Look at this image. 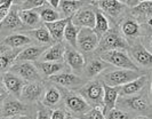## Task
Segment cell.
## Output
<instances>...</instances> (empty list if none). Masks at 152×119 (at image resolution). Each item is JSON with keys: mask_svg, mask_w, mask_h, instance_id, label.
Returning <instances> with one entry per match:
<instances>
[{"mask_svg": "<svg viewBox=\"0 0 152 119\" xmlns=\"http://www.w3.org/2000/svg\"><path fill=\"white\" fill-rule=\"evenodd\" d=\"M80 30H81V28L75 25L72 23V18H71V21L68 23L65 31H64V41L70 46L77 48V40H78V36H79Z\"/></svg>", "mask_w": 152, "mask_h": 119, "instance_id": "35", "label": "cell"}, {"mask_svg": "<svg viewBox=\"0 0 152 119\" xmlns=\"http://www.w3.org/2000/svg\"><path fill=\"white\" fill-rule=\"evenodd\" d=\"M39 13L41 20L44 23H50L55 22V21H58L62 18L61 13L58 12V9L54 8L52 5H49L48 2H46L45 5H42L41 7H39L36 9Z\"/></svg>", "mask_w": 152, "mask_h": 119, "instance_id": "33", "label": "cell"}, {"mask_svg": "<svg viewBox=\"0 0 152 119\" xmlns=\"http://www.w3.org/2000/svg\"><path fill=\"white\" fill-rule=\"evenodd\" d=\"M141 40H142L143 45L146 47V49L150 53H152V30L148 35H145L144 37L141 38Z\"/></svg>", "mask_w": 152, "mask_h": 119, "instance_id": "41", "label": "cell"}, {"mask_svg": "<svg viewBox=\"0 0 152 119\" xmlns=\"http://www.w3.org/2000/svg\"><path fill=\"white\" fill-rule=\"evenodd\" d=\"M128 53L132 60L141 70H144V71L152 70V53L146 49L141 38L129 41Z\"/></svg>", "mask_w": 152, "mask_h": 119, "instance_id": "9", "label": "cell"}, {"mask_svg": "<svg viewBox=\"0 0 152 119\" xmlns=\"http://www.w3.org/2000/svg\"><path fill=\"white\" fill-rule=\"evenodd\" d=\"M65 48H66V43L65 41L55 43L54 45L49 46L47 48V51L41 55L39 61H54V62L64 61Z\"/></svg>", "mask_w": 152, "mask_h": 119, "instance_id": "28", "label": "cell"}, {"mask_svg": "<svg viewBox=\"0 0 152 119\" xmlns=\"http://www.w3.org/2000/svg\"><path fill=\"white\" fill-rule=\"evenodd\" d=\"M88 4H93V2L88 0H62L58 7V12L61 13L62 18H70V17H73V15L79 9H81Z\"/></svg>", "mask_w": 152, "mask_h": 119, "instance_id": "27", "label": "cell"}, {"mask_svg": "<svg viewBox=\"0 0 152 119\" xmlns=\"http://www.w3.org/2000/svg\"><path fill=\"white\" fill-rule=\"evenodd\" d=\"M111 29L110 26V21L105 15L103 14V12L99 9V7L96 8V23H95V26H94V31L95 33L99 37V39L103 37L105 33H107L109 30Z\"/></svg>", "mask_w": 152, "mask_h": 119, "instance_id": "34", "label": "cell"}, {"mask_svg": "<svg viewBox=\"0 0 152 119\" xmlns=\"http://www.w3.org/2000/svg\"><path fill=\"white\" fill-rule=\"evenodd\" d=\"M97 7L103 12V14L109 18L110 22L113 23V26L118 25L122 18L129 14L130 10L129 7L118 0H99Z\"/></svg>", "mask_w": 152, "mask_h": 119, "instance_id": "7", "label": "cell"}, {"mask_svg": "<svg viewBox=\"0 0 152 119\" xmlns=\"http://www.w3.org/2000/svg\"><path fill=\"white\" fill-rule=\"evenodd\" d=\"M146 24H148V25H149V28L152 30V17L149 20V21H148V22H146Z\"/></svg>", "mask_w": 152, "mask_h": 119, "instance_id": "47", "label": "cell"}, {"mask_svg": "<svg viewBox=\"0 0 152 119\" xmlns=\"http://www.w3.org/2000/svg\"><path fill=\"white\" fill-rule=\"evenodd\" d=\"M52 112H53L52 109L45 107L40 102V103H38V111H37L36 119H52Z\"/></svg>", "mask_w": 152, "mask_h": 119, "instance_id": "38", "label": "cell"}, {"mask_svg": "<svg viewBox=\"0 0 152 119\" xmlns=\"http://www.w3.org/2000/svg\"><path fill=\"white\" fill-rule=\"evenodd\" d=\"M140 1H152V0H140Z\"/></svg>", "mask_w": 152, "mask_h": 119, "instance_id": "50", "label": "cell"}, {"mask_svg": "<svg viewBox=\"0 0 152 119\" xmlns=\"http://www.w3.org/2000/svg\"><path fill=\"white\" fill-rule=\"evenodd\" d=\"M114 49H125V51L129 49V41L121 33L118 25L111 26V29L99 39V47L95 51V54L99 55L102 53Z\"/></svg>", "mask_w": 152, "mask_h": 119, "instance_id": "3", "label": "cell"}, {"mask_svg": "<svg viewBox=\"0 0 152 119\" xmlns=\"http://www.w3.org/2000/svg\"><path fill=\"white\" fill-rule=\"evenodd\" d=\"M36 117H37V113H31V115H20L10 119H36Z\"/></svg>", "mask_w": 152, "mask_h": 119, "instance_id": "43", "label": "cell"}, {"mask_svg": "<svg viewBox=\"0 0 152 119\" xmlns=\"http://www.w3.org/2000/svg\"><path fill=\"white\" fill-rule=\"evenodd\" d=\"M48 47L49 46H47V45H30L21 51V53L18 54V56L16 59V62H23V61L37 62L40 60L41 55L47 51Z\"/></svg>", "mask_w": 152, "mask_h": 119, "instance_id": "25", "label": "cell"}, {"mask_svg": "<svg viewBox=\"0 0 152 119\" xmlns=\"http://www.w3.org/2000/svg\"><path fill=\"white\" fill-rule=\"evenodd\" d=\"M34 43L33 38L30 35L23 33V32H18V33H13L9 35L6 38L1 39V44L6 45L10 48H17V49H23L28 46H30Z\"/></svg>", "mask_w": 152, "mask_h": 119, "instance_id": "24", "label": "cell"}, {"mask_svg": "<svg viewBox=\"0 0 152 119\" xmlns=\"http://www.w3.org/2000/svg\"><path fill=\"white\" fill-rule=\"evenodd\" d=\"M41 103L52 110H55V109L62 107L63 105V95H62L61 89L55 84L46 80L45 95L41 100Z\"/></svg>", "mask_w": 152, "mask_h": 119, "instance_id": "20", "label": "cell"}, {"mask_svg": "<svg viewBox=\"0 0 152 119\" xmlns=\"http://www.w3.org/2000/svg\"><path fill=\"white\" fill-rule=\"evenodd\" d=\"M129 15L141 24H146L152 17V1H140L135 7L130 8Z\"/></svg>", "mask_w": 152, "mask_h": 119, "instance_id": "26", "label": "cell"}, {"mask_svg": "<svg viewBox=\"0 0 152 119\" xmlns=\"http://www.w3.org/2000/svg\"><path fill=\"white\" fill-rule=\"evenodd\" d=\"M61 1H62V0H47V2H48L49 5H52L54 8H56V9H58Z\"/></svg>", "mask_w": 152, "mask_h": 119, "instance_id": "44", "label": "cell"}, {"mask_svg": "<svg viewBox=\"0 0 152 119\" xmlns=\"http://www.w3.org/2000/svg\"><path fill=\"white\" fill-rule=\"evenodd\" d=\"M66 119H80V118H78V117H76V116H72V115L70 113V115L68 116V118H66Z\"/></svg>", "mask_w": 152, "mask_h": 119, "instance_id": "48", "label": "cell"}, {"mask_svg": "<svg viewBox=\"0 0 152 119\" xmlns=\"http://www.w3.org/2000/svg\"><path fill=\"white\" fill-rule=\"evenodd\" d=\"M37 111L38 104H28L10 95L1 100V119H10L20 115L37 113Z\"/></svg>", "mask_w": 152, "mask_h": 119, "instance_id": "4", "label": "cell"}, {"mask_svg": "<svg viewBox=\"0 0 152 119\" xmlns=\"http://www.w3.org/2000/svg\"><path fill=\"white\" fill-rule=\"evenodd\" d=\"M64 62L70 67L73 73L83 76L85 64H86V57L80 51H78L77 48L66 44L65 54H64Z\"/></svg>", "mask_w": 152, "mask_h": 119, "instance_id": "19", "label": "cell"}, {"mask_svg": "<svg viewBox=\"0 0 152 119\" xmlns=\"http://www.w3.org/2000/svg\"><path fill=\"white\" fill-rule=\"evenodd\" d=\"M72 17L70 18H61L58 21L50 23H44L48 31L50 32L52 37H53L55 43H60V41H64V31L68 25V23L71 21Z\"/></svg>", "mask_w": 152, "mask_h": 119, "instance_id": "30", "label": "cell"}, {"mask_svg": "<svg viewBox=\"0 0 152 119\" xmlns=\"http://www.w3.org/2000/svg\"><path fill=\"white\" fill-rule=\"evenodd\" d=\"M47 0H25V2L18 6L20 9H37L45 5Z\"/></svg>", "mask_w": 152, "mask_h": 119, "instance_id": "39", "label": "cell"}, {"mask_svg": "<svg viewBox=\"0 0 152 119\" xmlns=\"http://www.w3.org/2000/svg\"><path fill=\"white\" fill-rule=\"evenodd\" d=\"M0 31H1V39L6 38L9 35L18 33V32H28L29 29L24 25L20 16V7L17 5H13L9 14L0 21Z\"/></svg>", "mask_w": 152, "mask_h": 119, "instance_id": "8", "label": "cell"}, {"mask_svg": "<svg viewBox=\"0 0 152 119\" xmlns=\"http://www.w3.org/2000/svg\"><path fill=\"white\" fill-rule=\"evenodd\" d=\"M99 56L107 63L115 68H121V69H130V70H141L135 64V62L132 60L128 51L125 49H114V51H107Z\"/></svg>", "mask_w": 152, "mask_h": 119, "instance_id": "11", "label": "cell"}, {"mask_svg": "<svg viewBox=\"0 0 152 119\" xmlns=\"http://www.w3.org/2000/svg\"><path fill=\"white\" fill-rule=\"evenodd\" d=\"M88 1H91V2H93V4H97L99 0H88Z\"/></svg>", "mask_w": 152, "mask_h": 119, "instance_id": "49", "label": "cell"}, {"mask_svg": "<svg viewBox=\"0 0 152 119\" xmlns=\"http://www.w3.org/2000/svg\"><path fill=\"white\" fill-rule=\"evenodd\" d=\"M46 82H26L23 87L22 94L20 100L28 104H38L41 102L45 95Z\"/></svg>", "mask_w": 152, "mask_h": 119, "instance_id": "16", "label": "cell"}, {"mask_svg": "<svg viewBox=\"0 0 152 119\" xmlns=\"http://www.w3.org/2000/svg\"><path fill=\"white\" fill-rule=\"evenodd\" d=\"M118 26L122 35L127 38L128 41L144 37L145 35H148L151 31L148 24H141L134 17H132L129 14L125 18H122L118 24Z\"/></svg>", "mask_w": 152, "mask_h": 119, "instance_id": "10", "label": "cell"}, {"mask_svg": "<svg viewBox=\"0 0 152 119\" xmlns=\"http://www.w3.org/2000/svg\"><path fill=\"white\" fill-rule=\"evenodd\" d=\"M25 84L26 82L24 79L10 71L1 73V87L6 89V92L10 96L20 98Z\"/></svg>", "mask_w": 152, "mask_h": 119, "instance_id": "18", "label": "cell"}, {"mask_svg": "<svg viewBox=\"0 0 152 119\" xmlns=\"http://www.w3.org/2000/svg\"><path fill=\"white\" fill-rule=\"evenodd\" d=\"M104 84V82H103ZM119 98V87H112L104 84V98H103V111L107 115L110 110L117 107Z\"/></svg>", "mask_w": 152, "mask_h": 119, "instance_id": "31", "label": "cell"}, {"mask_svg": "<svg viewBox=\"0 0 152 119\" xmlns=\"http://www.w3.org/2000/svg\"><path fill=\"white\" fill-rule=\"evenodd\" d=\"M149 71L144 70H130V69H121V68L111 67L105 70L99 78L109 86L119 87L122 85H126L128 82H133L141 77L142 74L146 73Z\"/></svg>", "mask_w": 152, "mask_h": 119, "instance_id": "2", "label": "cell"}, {"mask_svg": "<svg viewBox=\"0 0 152 119\" xmlns=\"http://www.w3.org/2000/svg\"><path fill=\"white\" fill-rule=\"evenodd\" d=\"M80 119H107L105 118V113L103 111V108L99 107H95L91 108L89 111H87L85 115H81L80 117H78Z\"/></svg>", "mask_w": 152, "mask_h": 119, "instance_id": "37", "label": "cell"}, {"mask_svg": "<svg viewBox=\"0 0 152 119\" xmlns=\"http://www.w3.org/2000/svg\"><path fill=\"white\" fill-rule=\"evenodd\" d=\"M134 119H151V118L148 117V116H137V117H135Z\"/></svg>", "mask_w": 152, "mask_h": 119, "instance_id": "45", "label": "cell"}, {"mask_svg": "<svg viewBox=\"0 0 152 119\" xmlns=\"http://www.w3.org/2000/svg\"><path fill=\"white\" fill-rule=\"evenodd\" d=\"M76 92H78L93 108H95V107L103 108L104 84L99 78L89 80L81 88L77 89Z\"/></svg>", "mask_w": 152, "mask_h": 119, "instance_id": "6", "label": "cell"}, {"mask_svg": "<svg viewBox=\"0 0 152 119\" xmlns=\"http://www.w3.org/2000/svg\"><path fill=\"white\" fill-rule=\"evenodd\" d=\"M150 96L152 101V72H151V80H150Z\"/></svg>", "mask_w": 152, "mask_h": 119, "instance_id": "46", "label": "cell"}, {"mask_svg": "<svg viewBox=\"0 0 152 119\" xmlns=\"http://www.w3.org/2000/svg\"><path fill=\"white\" fill-rule=\"evenodd\" d=\"M46 80L49 82H53L57 86L70 89V90H77V89L81 88L84 85H86L89 82L86 78H84L83 76L73 73L72 71H65V72L54 74Z\"/></svg>", "mask_w": 152, "mask_h": 119, "instance_id": "12", "label": "cell"}, {"mask_svg": "<svg viewBox=\"0 0 152 119\" xmlns=\"http://www.w3.org/2000/svg\"><path fill=\"white\" fill-rule=\"evenodd\" d=\"M117 108L128 111L135 116H148L152 119V101L150 96V84L142 92L128 95L119 96Z\"/></svg>", "mask_w": 152, "mask_h": 119, "instance_id": "1", "label": "cell"}, {"mask_svg": "<svg viewBox=\"0 0 152 119\" xmlns=\"http://www.w3.org/2000/svg\"><path fill=\"white\" fill-rule=\"evenodd\" d=\"M10 72L17 74L26 82H42L44 78L39 72L38 68L34 64V62L30 61H23L16 62L13 67L9 69Z\"/></svg>", "mask_w": 152, "mask_h": 119, "instance_id": "15", "label": "cell"}, {"mask_svg": "<svg viewBox=\"0 0 152 119\" xmlns=\"http://www.w3.org/2000/svg\"><path fill=\"white\" fill-rule=\"evenodd\" d=\"M28 35H30L33 38V40L38 41L39 45H47V46H52L55 44L53 37L50 35V32L46 28L45 24H42L41 26H39L34 30L28 31Z\"/></svg>", "mask_w": 152, "mask_h": 119, "instance_id": "32", "label": "cell"}, {"mask_svg": "<svg viewBox=\"0 0 152 119\" xmlns=\"http://www.w3.org/2000/svg\"><path fill=\"white\" fill-rule=\"evenodd\" d=\"M22 49L10 48L6 45L0 44V68L1 73L9 71V69L15 64L16 59Z\"/></svg>", "mask_w": 152, "mask_h": 119, "instance_id": "23", "label": "cell"}, {"mask_svg": "<svg viewBox=\"0 0 152 119\" xmlns=\"http://www.w3.org/2000/svg\"><path fill=\"white\" fill-rule=\"evenodd\" d=\"M118 1H120L121 4L126 5L127 7H129V8L135 7L137 4L140 2V0H118Z\"/></svg>", "mask_w": 152, "mask_h": 119, "instance_id": "42", "label": "cell"}, {"mask_svg": "<svg viewBox=\"0 0 152 119\" xmlns=\"http://www.w3.org/2000/svg\"><path fill=\"white\" fill-rule=\"evenodd\" d=\"M57 87L61 89L62 95H63V105L66 108V110L72 116L80 117L81 115H85L93 108L78 92L70 90V89H66L61 86H57Z\"/></svg>", "mask_w": 152, "mask_h": 119, "instance_id": "5", "label": "cell"}, {"mask_svg": "<svg viewBox=\"0 0 152 119\" xmlns=\"http://www.w3.org/2000/svg\"><path fill=\"white\" fill-rule=\"evenodd\" d=\"M99 44V37L95 31L89 28H81L78 40H77V49L84 54L85 56L91 55L97 49Z\"/></svg>", "mask_w": 152, "mask_h": 119, "instance_id": "14", "label": "cell"}, {"mask_svg": "<svg viewBox=\"0 0 152 119\" xmlns=\"http://www.w3.org/2000/svg\"><path fill=\"white\" fill-rule=\"evenodd\" d=\"M69 115H70V112L63 105V107H60V108L53 110V112H52V119H66Z\"/></svg>", "mask_w": 152, "mask_h": 119, "instance_id": "40", "label": "cell"}, {"mask_svg": "<svg viewBox=\"0 0 152 119\" xmlns=\"http://www.w3.org/2000/svg\"><path fill=\"white\" fill-rule=\"evenodd\" d=\"M34 64L38 68L39 72L42 76L44 79H48L54 74L65 72V71H71V69L68 64L61 61V62H54V61H37Z\"/></svg>", "mask_w": 152, "mask_h": 119, "instance_id": "21", "label": "cell"}, {"mask_svg": "<svg viewBox=\"0 0 152 119\" xmlns=\"http://www.w3.org/2000/svg\"><path fill=\"white\" fill-rule=\"evenodd\" d=\"M150 80H151V72L149 71L146 73L142 74L141 77H138L135 80L126 85L119 86V96H128V95H134L142 92L150 84Z\"/></svg>", "mask_w": 152, "mask_h": 119, "instance_id": "22", "label": "cell"}, {"mask_svg": "<svg viewBox=\"0 0 152 119\" xmlns=\"http://www.w3.org/2000/svg\"><path fill=\"white\" fill-rule=\"evenodd\" d=\"M85 57H86V64H85L83 77L86 78L87 80H93V79L99 78L105 70L113 67L95 53H93L91 55H87Z\"/></svg>", "mask_w": 152, "mask_h": 119, "instance_id": "13", "label": "cell"}, {"mask_svg": "<svg viewBox=\"0 0 152 119\" xmlns=\"http://www.w3.org/2000/svg\"><path fill=\"white\" fill-rule=\"evenodd\" d=\"M96 8L97 4H88L79 9L72 17V23L79 28L94 29L96 23Z\"/></svg>", "mask_w": 152, "mask_h": 119, "instance_id": "17", "label": "cell"}, {"mask_svg": "<svg viewBox=\"0 0 152 119\" xmlns=\"http://www.w3.org/2000/svg\"><path fill=\"white\" fill-rule=\"evenodd\" d=\"M20 16L29 31L37 29L44 24L40 15L36 9H20Z\"/></svg>", "mask_w": 152, "mask_h": 119, "instance_id": "29", "label": "cell"}, {"mask_svg": "<svg viewBox=\"0 0 152 119\" xmlns=\"http://www.w3.org/2000/svg\"><path fill=\"white\" fill-rule=\"evenodd\" d=\"M135 117H137V116H135V115H133V113H130L128 111H125L122 109H119L117 107L112 110H110L105 115L107 119H134Z\"/></svg>", "mask_w": 152, "mask_h": 119, "instance_id": "36", "label": "cell"}]
</instances>
